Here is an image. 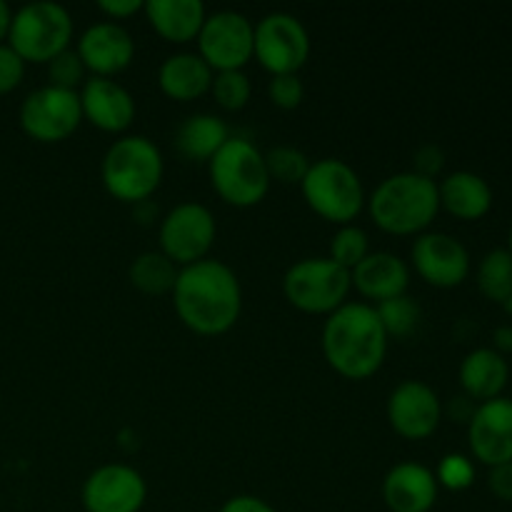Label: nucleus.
I'll return each mask as SVG.
<instances>
[{"label":"nucleus","instance_id":"1","mask_svg":"<svg viewBox=\"0 0 512 512\" xmlns=\"http://www.w3.org/2000/svg\"><path fill=\"white\" fill-rule=\"evenodd\" d=\"M173 308L185 328L198 335H223L238 323L243 288L230 265L205 258L180 268L173 285Z\"/></svg>","mask_w":512,"mask_h":512},{"label":"nucleus","instance_id":"2","mask_svg":"<svg viewBox=\"0 0 512 512\" xmlns=\"http://www.w3.org/2000/svg\"><path fill=\"white\" fill-rule=\"evenodd\" d=\"M388 333L375 305L345 303L323 325V355L330 368L348 380H368L388 355Z\"/></svg>","mask_w":512,"mask_h":512},{"label":"nucleus","instance_id":"3","mask_svg":"<svg viewBox=\"0 0 512 512\" xmlns=\"http://www.w3.org/2000/svg\"><path fill=\"white\" fill-rule=\"evenodd\" d=\"M370 218L390 235H420L440 213L438 180L403 170L385 178L365 200Z\"/></svg>","mask_w":512,"mask_h":512},{"label":"nucleus","instance_id":"4","mask_svg":"<svg viewBox=\"0 0 512 512\" xmlns=\"http://www.w3.org/2000/svg\"><path fill=\"white\" fill-rule=\"evenodd\" d=\"M165 163L158 145L145 135H123L103 155L100 178L115 200L145 203L163 180Z\"/></svg>","mask_w":512,"mask_h":512},{"label":"nucleus","instance_id":"5","mask_svg":"<svg viewBox=\"0 0 512 512\" xmlns=\"http://www.w3.org/2000/svg\"><path fill=\"white\" fill-rule=\"evenodd\" d=\"M208 173L215 193L235 208H253L270 190L263 153L245 138H230L208 160Z\"/></svg>","mask_w":512,"mask_h":512},{"label":"nucleus","instance_id":"6","mask_svg":"<svg viewBox=\"0 0 512 512\" xmlns=\"http://www.w3.org/2000/svg\"><path fill=\"white\" fill-rule=\"evenodd\" d=\"M73 18L68 8L53 0H35L13 13L8 45L25 63L48 65L55 55L70 48Z\"/></svg>","mask_w":512,"mask_h":512},{"label":"nucleus","instance_id":"7","mask_svg":"<svg viewBox=\"0 0 512 512\" xmlns=\"http://www.w3.org/2000/svg\"><path fill=\"white\" fill-rule=\"evenodd\" d=\"M300 190L310 210L335 225L353 223L368 200L360 175L355 173L353 165L340 158H323L310 163Z\"/></svg>","mask_w":512,"mask_h":512},{"label":"nucleus","instance_id":"8","mask_svg":"<svg viewBox=\"0 0 512 512\" xmlns=\"http://www.w3.org/2000/svg\"><path fill=\"white\" fill-rule=\"evenodd\" d=\"M350 273L330 258H305L290 265L283 293L293 308L310 315H330L348 303Z\"/></svg>","mask_w":512,"mask_h":512},{"label":"nucleus","instance_id":"9","mask_svg":"<svg viewBox=\"0 0 512 512\" xmlns=\"http://www.w3.org/2000/svg\"><path fill=\"white\" fill-rule=\"evenodd\" d=\"M18 120L28 138L38 143H63L83 123L80 95L73 90L43 85L25 95Z\"/></svg>","mask_w":512,"mask_h":512},{"label":"nucleus","instance_id":"10","mask_svg":"<svg viewBox=\"0 0 512 512\" xmlns=\"http://www.w3.org/2000/svg\"><path fill=\"white\" fill-rule=\"evenodd\" d=\"M218 235L213 213L203 203H180L160 220V253L168 255L175 265L185 268L208 258Z\"/></svg>","mask_w":512,"mask_h":512},{"label":"nucleus","instance_id":"11","mask_svg":"<svg viewBox=\"0 0 512 512\" xmlns=\"http://www.w3.org/2000/svg\"><path fill=\"white\" fill-rule=\"evenodd\" d=\"M195 40L198 55L213 68V73L243 70L253 60L255 25L238 10H215L205 15Z\"/></svg>","mask_w":512,"mask_h":512},{"label":"nucleus","instance_id":"12","mask_svg":"<svg viewBox=\"0 0 512 512\" xmlns=\"http://www.w3.org/2000/svg\"><path fill=\"white\" fill-rule=\"evenodd\" d=\"M310 55L308 28L295 15L275 10L255 23L253 58L270 75L298 73Z\"/></svg>","mask_w":512,"mask_h":512},{"label":"nucleus","instance_id":"13","mask_svg":"<svg viewBox=\"0 0 512 512\" xmlns=\"http://www.w3.org/2000/svg\"><path fill=\"white\" fill-rule=\"evenodd\" d=\"M145 500L148 483L133 465H100L83 483L85 512H140Z\"/></svg>","mask_w":512,"mask_h":512},{"label":"nucleus","instance_id":"14","mask_svg":"<svg viewBox=\"0 0 512 512\" xmlns=\"http://www.w3.org/2000/svg\"><path fill=\"white\" fill-rule=\"evenodd\" d=\"M410 260L420 278L433 288H458L470 275V253L455 235L438 233H420L415 238Z\"/></svg>","mask_w":512,"mask_h":512},{"label":"nucleus","instance_id":"15","mask_svg":"<svg viewBox=\"0 0 512 512\" xmlns=\"http://www.w3.org/2000/svg\"><path fill=\"white\" fill-rule=\"evenodd\" d=\"M388 423L400 438L428 440L443 423V403L423 380H403L388 398Z\"/></svg>","mask_w":512,"mask_h":512},{"label":"nucleus","instance_id":"16","mask_svg":"<svg viewBox=\"0 0 512 512\" xmlns=\"http://www.w3.org/2000/svg\"><path fill=\"white\" fill-rule=\"evenodd\" d=\"M470 453L485 468L512 463V398L480 403L468 423Z\"/></svg>","mask_w":512,"mask_h":512},{"label":"nucleus","instance_id":"17","mask_svg":"<svg viewBox=\"0 0 512 512\" xmlns=\"http://www.w3.org/2000/svg\"><path fill=\"white\" fill-rule=\"evenodd\" d=\"M75 50L90 75L113 78L133 63L135 40L125 25L115 23V20H100L83 30Z\"/></svg>","mask_w":512,"mask_h":512},{"label":"nucleus","instance_id":"18","mask_svg":"<svg viewBox=\"0 0 512 512\" xmlns=\"http://www.w3.org/2000/svg\"><path fill=\"white\" fill-rule=\"evenodd\" d=\"M83 118L103 133H123L135 120V100L128 88L113 78L90 75L78 90Z\"/></svg>","mask_w":512,"mask_h":512},{"label":"nucleus","instance_id":"19","mask_svg":"<svg viewBox=\"0 0 512 512\" xmlns=\"http://www.w3.org/2000/svg\"><path fill=\"white\" fill-rule=\"evenodd\" d=\"M435 473L420 463H398L383 480V500L390 512H430L438 503Z\"/></svg>","mask_w":512,"mask_h":512},{"label":"nucleus","instance_id":"20","mask_svg":"<svg viewBox=\"0 0 512 512\" xmlns=\"http://www.w3.org/2000/svg\"><path fill=\"white\" fill-rule=\"evenodd\" d=\"M350 283L363 298L375 300V305L405 295L410 285V268L400 255L368 253L353 270H350Z\"/></svg>","mask_w":512,"mask_h":512},{"label":"nucleus","instance_id":"21","mask_svg":"<svg viewBox=\"0 0 512 512\" xmlns=\"http://www.w3.org/2000/svg\"><path fill=\"white\" fill-rule=\"evenodd\" d=\"M438 195L440 208L465 223L485 218L493 208V188L473 170H455L445 175L438 183Z\"/></svg>","mask_w":512,"mask_h":512},{"label":"nucleus","instance_id":"22","mask_svg":"<svg viewBox=\"0 0 512 512\" xmlns=\"http://www.w3.org/2000/svg\"><path fill=\"white\" fill-rule=\"evenodd\" d=\"M460 388L475 403H488L500 398L508 388L510 365L508 358L495 353L493 348H475L463 358L458 370Z\"/></svg>","mask_w":512,"mask_h":512},{"label":"nucleus","instance_id":"23","mask_svg":"<svg viewBox=\"0 0 512 512\" xmlns=\"http://www.w3.org/2000/svg\"><path fill=\"white\" fill-rule=\"evenodd\" d=\"M143 13L160 38L183 45L198 38L208 10L200 0H145Z\"/></svg>","mask_w":512,"mask_h":512},{"label":"nucleus","instance_id":"24","mask_svg":"<svg viewBox=\"0 0 512 512\" xmlns=\"http://www.w3.org/2000/svg\"><path fill=\"white\" fill-rule=\"evenodd\" d=\"M213 68L200 58L198 53H173L160 63L158 68V85L168 98L173 100H188L200 98L208 93L213 85Z\"/></svg>","mask_w":512,"mask_h":512},{"label":"nucleus","instance_id":"25","mask_svg":"<svg viewBox=\"0 0 512 512\" xmlns=\"http://www.w3.org/2000/svg\"><path fill=\"white\" fill-rule=\"evenodd\" d=\"M228 140V125L210 113L188 115L175 130V148L188 160H210Z\"/></svg>","mask_w":512,"mask_h":512},{"label":"nucleus","instance_id":"26","mask_svg":"<svg viewBox=\"0 0 512 512\" xmlns=\"http://www.w3.org/2000/svg\"><path fill=\"white\" fill-rule=\"evenodd\" d=\"M180 268L163 255L160 250H148V253H140L138 258L130 263L128 278L133 283V288H138L145 295H163L173 293V285L178 280Z\"/></svg>","mask_w":512,"mask_h":512},{"label":"nucleus","instance_id":"27","mask_svg":"<svg viewBox=\"0 0 512 512\" xmlns=\"http://www.w3.org/2000/svg\"><path fill=\"white\" fill-rule=\"evenodd\" d=\"M475 283L480 295L490 303L508 305L512 298V253L508 248H495L483 255L475 270Z\"/></svg>","mask_w":512,"mask_h":512},{"label":"nucleus","instance_id":"28","mask_svg":"<svg viewBox=\"0 0 512 512\" xmlns=\"http://www.w3.org/2000/svg\"><path fill=\"white\" fill-rule=\"evenodd\" d=\"M375 313H378L388 338H408L418 328L420 318H423V310H420V305L408 293L398 295L393 300H385V303H378L375 305Z\"/></svg>","mask_w":512,"mask_h":512},{"label":"nucleus","instance_id":"29","mask_svg":"<svg viewBox=\"0 0 512 512\" xmlns=\"http://www.w3.org/2000/svg\"><path fill=\"white\" fill-rule=\"evenodd\" d=\"M265 168H268L270 183L283 185H300L310 170V160L303 150L293 145H275L268 153H263Z\"/></svg>","mask_w":512,"mask_h":512},{"label":"nucleus","instance_id":"30","mask_svg":"<svg viewBox=\"0 0 512 512\" xmlns=\"http://www.w3.org/2000/svg\"><path fill=\"white\" fill-rule=\"evenodd\" d=\"M368 253H370L368 233H365L363 228H358V225H353V223L340 225V228L335 230L333 238H330V255H328V258L333 260V263H338L340 268L348 270V273Z\"/></svg>","mask_w":512,"mask_h":512},{"label":"nucleus","instance_id":"31","mask_svg":"<svg viewBox=\"0 0 512 512\" xmlns=\"http://www.w3.org/2000/svg\"><path fill=\"white\" fill-rule=\"evenodd\" d=\"M215 103L225 110H240L248 105L250 95H253V85L243 70H223V73L213 75V85H210Z\"/></svg>","mask_w":512,"mask_h":512},{"label":"nucleus","instance_id":"32","mask_svg":"<svg viewBox=\"0 0 512 512\" xmlns=\"http://www.w3.org/2000/svg\"><path fill=\"white\" fill-rule=\"evenodd\" d=\"M48 80H50L48 85H53V88H63V90H73V93H78V90L83 88L85 80H88V70H85L78 50L68 48L60 55H55V58L48 63Z\"/></svg>","mask_w":512,"mask_h":512},{"label":"nucleus","instance_id":"33","mask_svg":"<svg viewBox=\"0 0 512 512\" xmlns=\"http://www.w3.org/2000/svg\"><path fill=\"white\" fill-rule=\"evenodd\" d=\"M433 473L440 488L450 490V493H463V490L473 488L475 483V463L463 453L445 455Z\"/></svg>","mask_w":512,"mask_h":512},{"label":"nucleus","instance_id":"34","mask_svg":"<svg viewBox=\"0 0 512 512\" xmlns=\"http://www.w3.org/2000/svg\"><path fill=\"white\" fill-rule=\"evenodd\" d=\"M268 98L275 108L295 110L305 98V85L298 78V73L290 75H273L268 83Z\"/></svg>","mask_w":512,"mask_h":512},{"label":"nucleus","instance_id":"35","mask_svg":"<svg viewBox=\"0 0 512 512\" xmlns=\"http://www.w3.org/2000/svg\"><path fill=\"white\" fill-rule=\"evenodd\" d=\"M25 78V60L10 48L8 43H0V95L13 93Z\"/></svg>","mask_w":512,"mask_h":512},{"label":"nucleus","instance_id":"36","mask_svg":"<svg viewBox=\"0 0 512 512\" xmlns=\"http://www.w3.org/2000/svg\"><path fill=\"white\" fill-rule=\"evenodd\" d=\"M445 168V153L440 145L428 143L420 145L413 155V173L423 175V178L435 180V175Z\"/></svg>","mask_w":512,"mask_h":512},{"label":"nucleus","instance_id":"37","mask_svg":"<svg viewBox=\"0 0 512 512\" xmlns=\"http://www.w3.org/2000/svg\"><path fill=\"white\" fill-rule=\"evenodd\" d=\"M488 488L503 503H512V463L488 468Z\"/></svg>","mask_w":512,"mask_h":512},{"label":"nucleus","instance_id":"38","mask_svg":"<svg viewBox=\"0 0 512 512\" xmlns=\"http://www.w3.org/2000/svg\"><path fill=\"white\" fill-rule=\"evenodd\" d=\"M218 512H278L258 495H233L220 505Z\"/></svg>","mask_w":512,"mask_h":512},{"label":"nucleus","instance_id":"39","mask_svg":"<svg viewBox=\"0 0 512 512\" xmlns=\"http://www.w3.org/2000/svg\"><path fill=\"white\" fill-rule=\"evenodd\" d=\"M98 10H103L105 15H108V20H125L130 18V15L140 13L143 10V3L140 0H100L98 3Z\"/></svg>","mask_w":512,"mask_h":512},{"label":"nucleus","instance_id":"40","mask_svg":"<svg viewBox=\"0 0 512 512\" xmlns=\"http://www.w3.org/2000/svg\"><path fill=\"white\" fill-rule=\"evenodd\" d=\"M475 410H478V403H475V400H470L468 395H458V398L450 400L448 408H443V415L448 413L453 423L468 425L470 420H473Z\"/></svg>","mask_w":512,"mask_h":512},{"label":"nucleus","instance_id":"41","mask_svg":"<svg viewBox=\"0 0 512 512\" xmlns=\"http://www.w3.org/2000/svg\"><path fill=\"white\" fill-rule=\"evenodd\" d=\"M493 350L503 355V358L512 355V325H500V328H495Z\"/></svg>","mask_w":512,"mask_h":512},{"label":"nucleus","instance_id":"42","mask_svg":"<svg viewBox=\"0 0 512 512\" xmlns=\"http://www.w3.org/2000/svg\"><path fill=\"white\" fill-rule=\"evenodd\" d=\"M10 23H13V10H10V5L5 0H0V43L8 40Z\"/></svg>","mask_w":512,"mask_h":512},{"label":"nucleus","instance_id":"43","mask_svg":"<svg viewBox=\"0 0 512 512\" xmlns=\"http://www.w3.org/2000/svg\"><path fill=\"white\" fill-rule=\"evenodd\" d=\"M508 250L512 253V225H510V235H508Z\"/></svg>","mask_w":512,"mask_h":512},{"label":"nucleus","instance_id":"44","mask_svg":"<svg viewBox=\"0 0 512 512\" xmlns=\"http://www.w3.org/2000/svg\"><path fill=\"white\" fill-rule=\"evenodd\" d=\"M505 310H508V313H510V318H512V298L508 300V305H505Z\"/></svg>","mask_w":512,"mask_h":512}]
</instances>
